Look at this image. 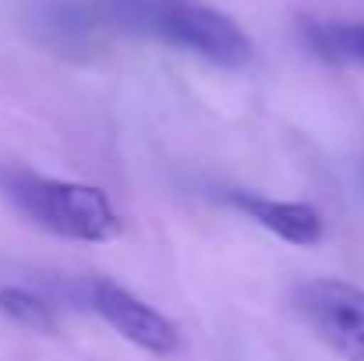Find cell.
<instances>
[{"instance_id": "cell-6", "label": "cell", "mask_w": 364, "mask_h": 361, "mask_svg": "<svg viewBox=\"0 0 364 361\" xmlns=\"http://www.w3.org/2000/svg\"><path fill=\"white\" fill-rule=\"evenodd\" d=\"M311 50L343 68H364V21H315L308 25Z\"/></svg>"}, {"instance_id": "cell-3", "label": "cell", "mask_w": 364, "mask_h": 361, "mask_svg": "<svg viewBox=\"0 0 364 361\" xmlns=\"http://www.w3.org/2000/svg\"><path fill=\"white\" fill-rule=\"evenodd\" d=\"M294 308L343 361H364V287L336 276L304 280L294 287Z\"/></svg>"}, {"instance_id": "cell-5", "label": "cell", "mask_w": 364, "mask_h": 361, "mask_svg": "<svg viewBox=\"0 0 364 361\" xmlns=\"http://www.w3.org/2000/svg\"><path fill=\"white\" fill-rule=\"evenodd\" d=\"M227 202L234 209H241L247 220H255L262 231L276 234L287 244H297V248H311L326 234L322 213L308 202H283V199H265V195H251V192H230Z\"/></svg>"}, {"instance_id": "cell-7", "label": "cell", "mask_w": 364, "mask_h": 361, "mask_svg": "<svg viewBox=\"0 0 364 361\" xmlns=\"http://www.w3.org/2000/svg\"><path fill=\"white\" fill-rule=\"evenodd\" d=\"M0 312L11 323H18V326H25L32 333H53L57 330L53 308L39 294H32L25 287H0Z\"/></svg>"}, {"instance_id": "cell-4", "label": "cell", "mask_w": 364, "mask_h": 361, "mask_svg": "<svg viewBox=\"0 0 364 361\" xmlns=\"http://www.w3.org/2000/svg\"><path fill=\"white\" fill-rule=\"evenodd\" d=\"M89 305L100 319H107L127 344L149 351V355H173L181 347V333L173 319L134 298L114 280H92L89 283Z\"/></svg>"}, {"instance_id": "cell-1", "label": "cell", "mask_w": 364, "mask_h": 361, "mask_svg": "<svg viewBox=\"0 0 364 361\" xmlns=\"http://www.w3.org/2000/svg\"><path fill=\"white\" fill-rule=\"evenodd\" d=\"M0 188L46 234L107 244V241L121 238L124 231L117 206L96 184L43 177V174H32V170H4Z\"/></svg>"}, {"instance_id": "cell-2", "label": "cell", "mask_w": 364, "mask_h": 361, "mask_svg": "<svg viewBox=\"0 0 364 361\" xmlns=\"http://www.w3.org/2000/svg\"><path fill=\"white\" fill-rule=\"evenodd\" d=\"M110 14L134 32H149L220 68H244L251 61V39L241 25L198 0H110Z\"/></svg>"}]
</instances>
